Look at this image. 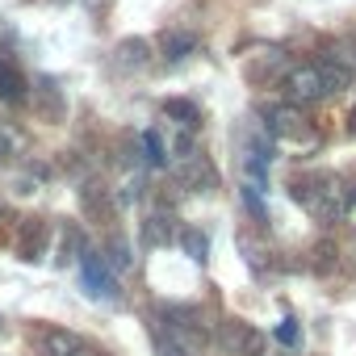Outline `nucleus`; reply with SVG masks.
Here are the masks:
<instances>
[{"instance_id":"nucleus-13","label":"nucleus","mask_w":356,"mask_h":356,"mask_svg":"<svg viewBox=\"0 0 356 356\" xmlns=\"http://www.w3.org/2000/svg\"><path fill=\"white\" fill-rule=\"evenodd\" d=\"M314 67H318L327 92H343V88H352V80H356V72H352L348 59H323V63H314Z\"/></svg>"},{"instance_id":"nucleus-6","label":"nucleus","mask_w":356,"mask_h":356,"mask_svg":"<svg viewBox=\"0 0 356 356\" xmlns=\"http://www.w3.org/2000/svg\"><path fill=\"white\" fill-rule=\"evenodd\" d=\"M30 97H34V113H38L42 122L59 126V122L67 118V97H63V88H59L55 80H34V84H30Z\"/></svg>"},{"instance_id":"nucleus-16","label":"nucleus","mask_w":356,"mask_h":356,"mask_svg":"<svg viewBox=\"0 0 356 356\" xmlns=\"http://www.w3.org/2000/svg\"><path fill=\"white\" fill-rule=\"evenodd\" d=\"M143 243L147 248H168L172 243V218H163V214L143 218Z\"/></svg>"},{"instance_id":"nucleus-29","label":"nucleus","mask_w":356,"mask_h":356,"mask_svg":"<svg viewBox=\"0 0 356 356\" xmlns=\"http://www.w3.org/2000/svg\"><path fill=\"white\" fill-rule=\"evenodd\" d=\"M76 356H101V352H92V348H84V352H76Z\"/></svg>"},{"instance_id":"nucleus-12","label":"nucleus","mask_w":356,"mask_h":356,"mask_svg":"<svg viewBox=\"0 0 356 356\" xmlns=\"http://www.w3.org/2000/svg\"><path fill=\"white\" fill-rule=\"evenodd\" d=\"M197 47H202V42H197V34H189V30H168V34L159 38V51H163V59H168V63H185Z\"/></svg>"},{"instance_id":"nucleus-7","label":"nucleus","mask_w":356,"mask_h":356,"mask_svg":"<svg viewBox=\"0 0 356 356\" xmlns=\"http://www.w3.org/2000/svg\"><path fill=\"white\" fill-rule=\"evenodd\" d=\"M80 273H84V285H88L92 298H109V302H113V298L122 293L118 281H113V268L105 264V256H92V252H88V256L80 260Z\"/></svg>"},{"instance_id":"nucleus-19","label":"nucleus","mask_w":356,"mask_h":356,"mask_svg":"<svg viewBox=\"0 0 356 356\" xmlns=\"http://www.w3.org/2000/svg\"><path fill=\"white\" fill-rule=\"evenodd\" d=\"M84 256H88V239H84V231H80V227H63V260L80 264Z\"/></svg>"},{"instance_id":"nucleus-11","label":"nucleus","mask_w":356,"mask_h":356,"mask_svg":"<svg viewBox=\"0 0 356 356\" xmlns=\"http://www.w3.org/2000/svg\"><path fill=\"white\" fill-rule=\"evenodd\" d=\"M42 352L47 356H76V352H84L88 343L76 335V331H67V327H42Z\"/></svg>"},{"instance_id":"nucleus-8","label":"nucleus","mask_w":356,"mask_h":356,"mask_svg":"<svg viewBox=\"0 0 356 356\" xmlns=\"http://www.w3.org/2000/svg\"><path fill=\"white\" fill-rule=\"evenodd\" d=\"M47 239H51V231H47V222H38V218H26L22 227H17V260H26V264H38L42 256H47Z\"/></svg>"},{"instance_id":"nucleus-24","label":"nucleus","mask_w":356,"mask_h":356,"mask_svg":"<svg viewBox=\"0 0 356 356\" xmlns=\"http://www.w3.org/2000/svg\"><path fill=\"white\" fill-rule=\"evenodd\" d=\"M155 352H159V356H189L181 343L172 339V335H159V339H155Z\"/></svg>"},{"instance_id":"nucleus-17","label":"nucleus","mask_w":356,"mask_h":356,"mask_svg":"<svg viewBox=\"0 0 356 356\" xmlns=\"http://www.w3.org/2000/svg\"><path fill=\"white\" fill-rule=\"evenodd\" d=\"M285 67V51L281 47H268V51H260V63H248V80H256L260 84V72H281Z\"/></svg>"},{"instance_id":"nucleus-20","label":"nucleus","mask_w":356,"mask_h":356,"mask_svg":"<svg viewBox=\"0 0 356 356\" xmlns=\"http://www.w3.org/2000/svg\"><path fill=\"white\" fill-rule=\"evenodd\" d=\"M143 151H147V163L151 168H163L168 163V147H163V134L159 130H143Z\"/></svg>"},{"instance_id":"nucleus-21","label":"nucleus","mask_w":356,"mask_h":356,"mask_svg":"<svg viewBox=\"0 0 356 356\" xmlns=\"http://www.w3.org/2000/svg\"><path fill=\"white\" fill-rule=\"evenodd\" d=\"M105 264H109V268H118V273H126V268L134 264V256H130V243H126L122 235H113V239H109V256H105Z\"/></svg>"},{"instance_id":"nucleus-10","label":"nucleus","mask_w":356,"mask_h":356,"mask_svg":"<svg viewBox=\"0 0 356 356\" xmlns=\"http://www.w3.org/2000/svg\"><path fill=\"white\" fill-rule=\"evenodd\" d=\"M151 63V42L147 38H126V42H118V51H113V67L118 72H143Z\"/></svg>"},{"instance_id":"nucleus-1","label":"nucleus","mask_w":356,"mask_h":356,"mask_svg":"<svg viewBox=\"0 0 356 356\" xmlns=\"http://www.w3.org/2000/svg\"><path fill=\"white\" fill-rule=\"evenodd\" d=\"M293 202H302L318 222H335L348 210L343 181H335L331 172H310V176H302V181H293Z\"/></svg>"},{"instance_id":"nucleus-2","label":"nucleus","mask_w":356,"mask_h":356,"mask_svg":"<svg viewBox=\"0 0 356 356\" xmlns=\"http://www.w3.org/2000/svg\"><path fill=\"white\" fill-rule=\"evenodd\" d=\"M264 130H268L273 138H281V143L318 147V134L310 130V122H306V113H302L298 105H273V109L264 113Z\"/></svg>"},{"instance_id":"nucleus-26","label":"nucleus","mask_w":356,"mask_h":356,"mask_svg":"<svg viewBox=\"0 0 356 356\" xmlns=\"http://www.w3.org/2000/svg\"><path fill=\"white\" fill-rule=\"evenodd\" d=\"M314 256H318V260H314V268H318V273H327L335 252H331V243H318V248H314Z\"/></svg>"},{"instance_id":"nucleus-28","label":"nucleus","mask_w":356,"mask_h":356,"mask_svg":"<svg viewBox=\"0 0 356 356\" xmlns=\"http://www.w3.org/2000/svg\"><path fill=\"white\" fill-rule=\"evenodd\" d=\"M348 130H352V134H356V109H352V118H348Z\"/></svg>"},{"instance_id":"nucleus-15","label":"nucleus","mask_w":356,"mask_h":356,"mask_svg":"<svg viewBox=\"0 0 356 356\" xmlns=\"http://www.w3.org/2000/svg\"><path fill=\"white\" fill-rule=\"evenodd\" d=\"M80 202H84V214H92V218H109V214H113L109 189H105V185H97V181H88V185L80 189Z\"/></svg>"},{"instance_id":"nucleus-9","label":"nucleus","mask_w":356,"mask_h":356,"mask_svg":"<svg viewBox=\"0 0 356 356\" xmlns=\"http://www.w3.org/2000/svg\"><path fill=\"white\" fill-rule=\"evenodd\" d=\"M26 92H30L26 76L17 72L13 55H9L5 47H0V101H9V105H17V101H26Z\"/></svg>"},{"instance_id":"nucleus-27","label":"nucleus","mask_w":356,"mask_h":356,"mask_svg":"<svg viewBox=\"0 0 356 356\" xmlns=\"http://www.w3.org/2000/svg\"><path fill=\"white\" fill-rule=\"evenodd\" d=\"M343 197H348V206H356V181H352V185L343 189Z\"/></svg>"},{"instance_id":"nucleus-14","label":"nucleus","mask_w":356,"mask_h":356,"mask_svg":"<svg viewBox=\"0 0 356 356\" xmlns=\"http://www.w3.org/2000/svg\"><path fill=\"white\" fill-rule=\"evenodd\" d=\"M163 118H168L172 126H181V130H197V126H202V109H197L193 101H181V97L163 101Z\"/></svg>"},{"instance_id":"nucleus-4","label":"nucleus","mask_w":356,"mask_h":356,"mask_svg":"<svg viewBox=\"0 0 356 356\" xmlns=\"http://www.w3.org/2000/svg\"><path fill=\"white\" fill-rule=\"evenodd\" d=\"M176 185H181V189H189V193H214L218 189V168L193 147L189 155H181V159H176Z\"/></svg>"},{"instance_id":"nucleus-25","label":"nucleus","mask_w":356,"mask_h":356,"mask_svg":"<svg viewBox=\"0 0 356 356\" xmlns=\"http://www.w3.org/2000/svg\"><path fill=\"white\" fill-rule=\"evenodd\" d=\"M13 155H17V138H13L5 126H0V163H9Z\"/></svg>"},{"instance_id":"nucleus-18","label":"nucleus","mask_w":356,"mask_h":356,"mask_svg":"<svg viewBox=\"0 0 356 356\" xmlns=\"http://www.w3.org/2000/svg\"><path fill=\"white\" fill-rule=\"evenodd\" d=\"M181 248L189 252V260H193V264H206V260H210V239H206L197 227L181 231Z\"/></svg>"},{"instance_id":"nucleus-3","label":"nucleus","mask_w":356,"mask_h":356,"mask_svg":"<svg viewBox=\"0 0 356 356\" xmlns=\"http://www.w3.org/2000/svg\"><path fill=\"white\" fill-rule=\"evenodd\" d=\"M218 348L227 356H264L268 352V335L256 331L252 323L243 318H222L218 323Z\"/></svg>"},{"instance_id":"nucleus-22","label":"nucleus","mask_w":356,"mask_h":356,"mask_svg":"<svg viewBox=\"0 0 356 356\" xmlns=\"http://www.w3.org/2000/svg\"><path fill=\"white\" fill-rule=\"evenodd\" d=\"M239 197H243V206H248V214H252L256 222H268V210H264V202H260V185H243Z\"/></svg>"},{"instance_id":"nucleus-5","label":"nucleus","mask_w":356,"mask_h":356,"mask_svg":"<svg viewBox=\"0 0 356 356\" xmlns=\"http://www.w3.org/2000/svg\"><path fill=\"white\" fill-rule=\"evenodd\" d=\"M285 97H289V105H298V109H302V105H314L318 97H327L318 67H314V63L289 67V72H285Z\"/></svg>"},{"instance_id":"nucleus-23","label":"nucleus","mask_w":356,"mask_h":356,"mask_svg":"<svg viewBox=\"0 0 356 356\" xmlns=\"http://www.w3.org/2000/svg\"><path fill=\"white\" fill-rule=\"evenodd\" d=\"M273 335H277V343H285V348H298V343H302V331H298V323H293V318H285Z\"/></svg>"}]
</instances>
